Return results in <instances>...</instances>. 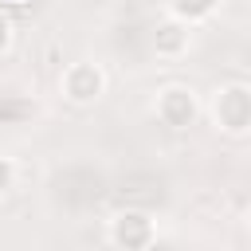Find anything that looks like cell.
Listing matches in <instances>:
<instances>
[{"mask_svg":"<svg viewBox=\"0 0 251 251\" xmlns=\"http://www.w3.org/2000/svg\"><path fill=\"white\" fill-rule=\"evenodd\" d=\"M212 114H216V126H220L224 133H247V129H251V90L239 86V82L216 90Z\"/></svg>","mask_w":251,"mask_h":251,"instance_id":"obj_1","label":"cell"},{"mask_svg":"<svg viewBox=\"0 0 251 251\" xmlns=\"http://www.w3.org/2000/svg\"><path fill=\"white\" fill-rule=\"evenodd\" d=\"M59 86H63V94H67L75 106H86V102H94V98L106 90V75H102L98 63H71V67L63 71Z\"/></svg>","mask_w":251,"mask_h":251,"instance_id":"obj_2","label":"cell"},{"mask_svg":"<svg viewBox=\"0 0 251 251\" xmlns=\"http://www.w3.org/2000/svg\"><path fill=\"white\" fill-rule=\"evenodd\" d=\"M196 114H200V106H196V94H192L188 86H165V90L157 94V118H161L169 129L192 126Z\"/></svg>","mask_w":251,"mask_h":251,"instance_id":"obj_3","label":"cell"},{"mask_svg":"<svg viewBox=\"0 0 251 251\" xmlns=\"http://www.w3.org/2000/svg\"><path fill=\"white\" fill-rule=\"evenodd\" d=\"M110 239L118 247H149L153 243V224L141 212H118L110 224Z\"/></svg>","mask_w":251,"mask_h":251,"instance_id":"obj_4","label":"cell"},{"mask_svg":"<svg viewBox=\"0 0 251 251\" xmlns=\"http://www.w3.org/2000/svg\"><path fill=\"white\" fill-rule=\"evenodd\" d=\"M153 51L161 55V59H180L184 51H188V24L184 20H165L157 31H153Z\"/></svg>","mask_w":251,"mask_h":251,"instance_id":"obj_5","label":"cell"},{"mask_svg":"<svg viewBox=\"0 0 251 251\" xmlns=\"http://www.w3.org/2000/svg\"><path fill=\"white\" fill-rule=\"evenodd\" d=\"M216 4H220V0H169V12H173L176 20H184V24H196V20L212 16Z\"/></svg>","mask_w":251,"mask_h":251,"instance_id":"obj_6","label":"cell"},{"mask_svg":"<svg viewBox=\"0 0 251 251\" xmlns=\"http://www.w3.org/2000/svg\"><path fill=\"white\" fill-rule=\"evenodd\" d=\"M12 184H16V165H12L8 157H0V196H4Z\"/></svg>","mask_w":251,"mask_h":251,"instance_id":"obj_7","label":"cell"},{"mask_svg":"<svg viewBox=\"0 0 251 251\" xmlns=\"http://www.w3.org/2000/svg\"><path fill=\"white\" fill-rule=\"evenodd\" d=\"M8 47H12V24H8L4 16H0V55H4Z\"/></svg>","mask_w":251,"mask_h":251,"instance_id":"obj_8","label":"cell"},{"mask_svg":"<svg viewBox=\"0 0 251 251\" xmlns=\"http://www.w3.org/2000/svg\"><path fill=\"white\" fill-rule=\"evenodd\" d=\"M247 224H251V212H247Z\"/></svg>","mask_w":251,"mask_h":251,"instance_id":"obj_9","label":"cell"}]
</instances>
